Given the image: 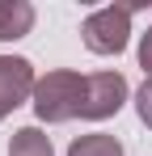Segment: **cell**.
<instances>
[{"label":"cell","mask_w":152,"mask_h":156,"mask_svg":"<svg viewBox=\"0 0 152 156\" xmlns=\"http://www.w3.org/2000/svg\"><path fill=\"white\" fill-rule=\"evenodd\" d=\"M34 30V4L25 0H0V42L25 38Z\"/></svg>","instance_id":"5b68a950"},{"label":"cell","mask_w":152,"mask_h":156,"mask_svg":"<svg viewBox=\"0 0 152 156\" xmlns=\"http://www.w3.org/2000/svg\"><path fill=\"white\" fill-rule=\"evenodd\" d=\"M139 68L152 76V26H148V34H144V42H139Z\"/></svg>","instance_id":"9c48e42d"},{"label":"cell","mask_w":152,"mask_h":156,"mask_svg":"<svg viewBox=\"0 0 152 156\" xmlns=\"http://www.w3.org/2000/svg\"><path fill=\"white\" fill-rule=\"evenodd\" d=\"M68 156H123V144H118L114 135H101V131H93V135H80V139H72Z\"/></svg>","instance_id":"52a82bcc"},{"label":"cell","mask_w":152,"mask_h":156,"mask_svg":"<svg viewBox=\"0 0 152 156\" xmlns=\"http://www.w3.org/2000/svg\"><path fill=\"white\" fill-rule=\"evenodd\" d=\"M34 63L21 59V55H0V122L25 101V97H34Z\"/></svg>","instance_id":"277c9868"},{"label":"cell","mask_w":152,"mask_h":156,"mask_svg":"<svg viewBox=\"0 0 152 156\" xmlns=\"http://www.w3.org/2000/svg\"><path fill=\"white\" fill-rule=\"evenodd\" d=\"M127 101V76L123 72H93L85 76V105H80V118L101 122V118H114Z\"/></svg>","instance_id":"3957f363"},{"label":"cell","mask_w":152,"mask_h":156,"mask_svg":"<svg viewBox=\"0 0 152 156\" xmlns=\"http://www.w3.org/2000/svg\"><path fill=\"white\" fill-rule=\"evenodd\" d=\"M9 156H55V148H51V135H42L38 127H21L9 139Z\"/></svg>","instance_id":"8992f818"},{"label":"cell","mask_w":152,"mask_h":156,"mask_svg":"<svg viewBox=\"0 0 152 156\" xmlns=\"http://www.w3.org/2000/svg\"><path fill=\"white\" fill-rule=\"evenodd\" d=\"M135 114H139V122L152 131V76L139 84V93H135Z\"/></svg>","instance_id":"ba28073f"},{"label":"cell","mask_w":152,"mask_h":156,"mask_svg":"<svg viewBox=\"0 0 152 156\" xmlns=\"http://www.w3.org/2000/svg\"><path fill=\"white\" fill-rule=\"evenodd\" d=\"M131 17H135V9H97V13H89L85 17V26H80V38H85V47L93 55H118L127 47V38H131Z\"/></svg>","instance_id":"7a4b0ae2"},{"label":"cell","mask_w":152,"mask_h":156,"mask_svg":"<svg viewBox=\"0 0 152 156\" xmlns=\"http://www.w3.org/2000/svg\"><path fill=\"white\" fill-rule=\"evenodd\" d=\"M85 105V76L68 72V68H55L34 84V114L42 122H68L80 114Z\"/></svg>","instance_id":"6da1fadb"}]
</instances>
